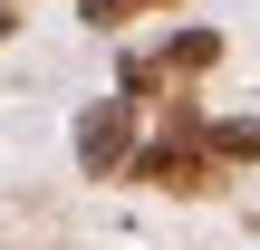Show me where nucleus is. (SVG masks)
<instances>
[{"label": "nucleus", "instance_id": "nucleus-2", "mask_svg": "<svg viewBox=\"0 0 260 250\" xmlns=\"http://www.w3.org/2000/svg\"><path fill=\"white\" fill-rule=\"evenodd\" d=\"M135 10H174V0H87V19H96V29H116V19H135Z\"/></svg>", "mask_w": 260, "mask_h": 250}, {"label": "nucleus", "instance_id": "nucleus-1", "mask_svg": "<svg viewBox=\"0 0 260 250\" xmlns=\"http://www.w3.org/2000/svg\"><path fill=\"white\" fill-rule=\"evenodd\" d=\"M77 154L106 173V164H125V106H96L87 125H77Z\"/></svg>", "mask_w": 260, "mask_h": 250}]
</instances>
